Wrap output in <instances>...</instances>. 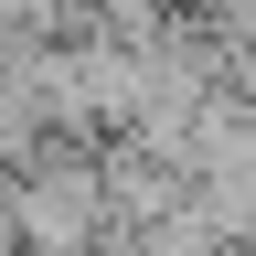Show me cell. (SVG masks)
I'll return each instance as SVG.
<instances>
[{"label": "cell", "instance_id": "6da1fadb", "mask_svg": "<svg viewBox=\"0 0 256 256\" xmlns=\"http://www.w3.org/2000/svg\"><path fill=\"white\" fill-rule=\"evenodd\" d=\"M11 246H22V192L0 182V256H11Z\"/></svg>", "mask_w": 256, "mask_h": 256}]
</instances>
